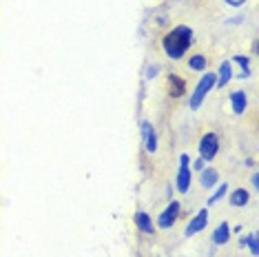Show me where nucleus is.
Masks as SVG:
<instances>
[{
    "mask_svg": "<svg viewBox=\"0 0 259 257\" xmlns=\"http://www.w3.org/2000/svg\"><path fill=\"white\" fill-rule=\"evenodd\" d=\"M217 82L215 80V75L213 73H208V75H204L202 78V82L197 84V89H195V93L191 96V109H197L199 104H202V100L206 98V93H208L210 89H213V84Z\"/></svg>",
    "mask_w": 259,
    "mask_h": 257,
    "instance_id": "obj_2",
    "label": "nucleus"
},
{
    "mask_svg": "<svg viewBox=\"0 0 259 257\" xmlns=\"http://www.w3.org/2000/svg\"><path fill=\"white\" fill-rule=\"evenodd\" d=\"M235 60H237L241 67H244V75H248V58H244V56H235Z\"/></svg>",
    "mask_w": 259,
    "mask_h": 257,
    "instance_id": "obj_16",
    "label": "nucleus"
},
{
    "mask_svg": "<svg viewBox=\"0 0 259 257\" xmlns=\"http://www.w3.org/2000/svg\"><path fill=\"white\" fill-rule=\"evenodd\" d=\"M233 109H235V113H244V109H246V96L241 91H235L233 93Z\"/></svg>",
    "mask_w": 259,
    "mask_h": 257,
    "instance_id": "obj_10",
    "label": "nucleus"
},
{
    "mask_svg": "<svg viewBox=\"0 0 259 257\" xmlns=\"http://www.w3.org/2000/svg\"><path fill=\"white\" fill-rule=\"evenodd\" d=\"M188 184H191V168H188V155H182V166L178 173V189L182 193L188 191Z\"/></svg>",
    "mask_w": 259,
    "mask_h": 257,
    "instance_id": "obj_4",
    "label": "nucleus"
},
{
    "mask_svg": "<svg viewBox=\"0 0 259 257\" xmlns=\"http://www.w3.org/2000/svg\"><path fill=\"white\" fill-rule=\"evenodd\" d=\"M215 182H217V171L215 168H208V171L202 173V186L210 189V186H215Z\"/></svg>",
    "mask_w": 259,
    "mask_h": 257,
    "instance_id": "obj_13",
    "label": "nucleus"
},
{
    "mask_svg": "<svg viewBox=\"0 0 259 257\" xmlns=\"http://www.w3.org/2000/svg\"><path fill=\"white\" fill-rule=\"evenodd\" d=\"M217 147H220V142H217V136L215 133H206L202 138V142H199V153H202V160H213L215 153H217Z\"/></svg>",
    "mask_w": 259,
    "mask_h": 257,
    "instance_id": "obj_3",
    "label": "nucleus"
},
{
    "mask_svg": "<svg viewBox=\"0 0 259 257\" xmlns=\"http://www.w3.org/2000/svg\"><path fill=\"white\" fill-rule=\"evenodd\" d=\"M142 131H144V138H146V151H149V153H155V149H157L155 131L151 128L149 122H144V124H142Z\"/></svg>",
    "mask_w": 259,
    "mask_h": 257,
    "instance_id": "obj_8",
    "label": "nucleus"
},
{
    "mask_svg": "<svg viewBox=\"0 0 259 257\" xmlns=\"http://www.w3.org/2000/svg\"><path fill=\"white\" fill-rule=\"evenodd\" d=\"M228 233H231L228 224H220V229H217L215 235H213V242L215 244H226L228 242Z\"/></svg>",
    "mask_w": 259,
    "mask_h": 257,
    "instance_id": "obj_11",
    "label": "nucleus"
},
{
    "mask_svg": "<svg viewBox=\"0 0 259 257\" xmlns=\"http://www.w3.org/2000/svg\"><path fill=\"white\" fill-rule=\"evenodd\" d=\"M231 64H228V62H224L222 64V67H220V80H217V84H220V87H226V82H228V80H231Z\"/></svg>",
    "mask_w": 259,
    "mask_h": 257,
    "instance_id": "obj_14",
    "label": "nucleus"
},
{
    "mask_svg": "<svg viewBox=\"0 0 259 257\" xmlns=\"http://www.w3.org/2000/svg\"><path fill=\"white\" fill-rule=\"evenodd\" d=\"M188 67L195 69V71H202V69L206 67V58L204 56H193L191 60H188Z\"/></svg>",
    "mask_w": 259,
    "mask_h": 257,
    "instance_id": "obj_15",
    "label": "nucleus"
},
{
    "mask_svg": "<svg viewBox=\"0 0 259 257\" xmlns=\"http://www.w3.org/2000/svg\"><path fill=\"white\" fill-rule=\"evenodd\" d=\"M195 168H204V160H197L195 162Z\"/></svg>",
    "mask_w": 259,
    "mask_h": 257,
    "instance_id": "obj_20",
    "label": "nucleus"
},
{
    "mask_svg": "<svg viewBox=\"0 0 259 257\" xmlns=\"http://www.w3.org/2000/svg\"><path fill=\"white\" fill-rule=\"evenodd\" d=\"M246 244H248V246H250V250H252V253L257 255V237H255V235H252V237H248V239H246Z\"/></svg>",
    "mask_w": 259,
    "mask_h": 257,
    "instance_id": "obj_18",
    "label": "nucleus"
},
{
    "mask_svg": "<svg viewBox=\"0 0 259 257\" xmlns=\"http://www.w3.org/2000/svg\"><path fill=\"white\" fill-rule=\"evenodd\" d=\"M193 42V31L188 27H175L170 33H166V38H164V51L173 58V60H178L186 54V49L191 47Z\"/></svg>",
    "mask_w": 259,
    "mask_h": 257,
    "instance_id": "obj_1",
    "label": "nucleus"
},
{
    "mask_svg": "<svg viewBox=\"0 0 259 257\" xmlns=\"http://www.w3.org/2000/svg\"><path fill=\"white\" fill-rule=\"evenodd\" d=\"M206 220H208V213L206 211H199L197 215H195V220L188 224V229H186V235H195V233H199L206 226Z\"/></svg>",
    "mask_w": 259,
    "mask_h": 257,
    "instance_id": "obj_6",
    "label": "nucleus"
},
{
    "mask_svg": "<svg viewBox=\"0 0 259 257\" xmlns=\"http://www.w3.org/2000/svg\"><path fill=\"white\" fill-rule=\"evenodd\" d=\"M224 195H226V186H222V189H220V191H217V193H215V195H213V197H210V200H208V202H210V204H215L217 200H222V197H224Z\"/></svg>",
    "mask_w": 259,
    "mask_h": 257,
    "instance_id": "obj_17",
    "label": "nucleus"
},
{
    "mask_svg": "<svg viewBox=\"0 0 259 257\" xmlns=\"http://www.w3.org/2000/svg\"><path fill=\"white\" fill-rule=\"evenodd\" d=\"M135 224H138L140 231L153 233V224H151V220H149V215H146V213H138V215H135Z\"/></svg>",
    "mask_w": 259,
    "mask_h": 257,
    "instance_id": "obj_9",
    "label": "nucleus"
},
{
    "mask_svg": "<svg viewBox=\"0 0 259 257\" xmlns=\"http://www.w3.org/2000/svg\"><path fill=\"white\" fill-rule=\"evenodd\" d=\"M178 215H180V204L178 202H170L166 211L160 215V226H162V229H168V226L178 220Z\"/></svg>",
    "mask_w": 259,
    "mask_h": 257,
    "instance_id": "obj_5",
    "label": "nucleus"
},
{
    "mask_svg": "<svg viewBox=\"0 0 259 257\" xmlns=\"http://www.w3.org/2000/svg\"><path fill=\"white\" fill-rule=\"evenodd\" d=\"M231 202H233V206H244V204L248 202V191H244V189L235 191L231 195Z\"/></svg>",
    "mask_w": 259,
    "mask_h": 257,
    "instance_id": "obj_12",
    "label": "nucleus"
},
{
    "mask_svg": "<svg viewBox=\"0 0 259 257\" xmlns=\"http://www.w3.org/2000/svg\"><path fill=\"white\" fill-rule=\"evenodd\" d=\"M168 91H170V96H173V98L184 96V91H186L184 80L178 78V75H168Z\"/></svg>",
    "mask_w": 259,
    "mask_h": 257,
    "instance_id": "obj_7",
    "label": "nucleus"
},
{
    "mask_svg": "<svg viewBox=\"0 0 259 257\" xmlns=\"http://www.w3.org/2000/svg\"><path fill=\"white\" fill-rule=\"evenodd\" d=\"M226 3H228V5H233V7H239V5H244L246 0H226Z\"/></svg>",
    "mask_w": 259,
    "mask_h": 257,
    "instance_id": "obj_19",
    "label": "nucleus"
}]
</instances>
